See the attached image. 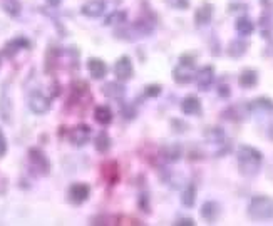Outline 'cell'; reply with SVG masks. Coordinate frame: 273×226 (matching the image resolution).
Masks as SVG:
<instances>
[{"label": "cell", "instance_id": "cell-12", "mask_svg": "<svg viewBox=\"0 0 273 226\" xmlns=\"http://www.w3.org/2000/svg\"><path fill=\"white\" fill-rule=\"evenodd\" d=\"M220 213H221L220 204L215 203V201H206V203L201 206V216L208 223H215V221L220 218Z\"/></svg>", "mask_w": 273, "mask_h": 226}, {"label": "cell", "instance_id": "cell-7", "mask_svg": "<svg viewBox=\"0 0 273 226\" xmlns=\"http://www.w3.org/2000/svg\"><path fill=\"white\" fill-rule=\"evenodd\" d=\"M69 138H71V143L79 146V148L86 146L89 143V139H91V128L87 124H77L76 128L71 129Z\"/></svg>", "mask_w": 273, "mask_h": 226}, {"label": "cell", "instance_id": "cell-30", "mask_svg": "<svg viewBox=\"0 0 273 226\" xmlns=\"http://www.w3.org/2000/svg\"><path fill=\"white\" fill-rule=\"evenodd\" d=\"M176 224H180V226H193V224H195V221H193L191 218H181V219H178Z\"/></svg>", "mask_w": 273, "mask_h": 226}, {"label": "cell", "instance_id": "cell-27", "mask_svg": "<svg viewBox=\"0 0 273 226\" xmlns=\"http://www.w3.org/2000/svg\"><path fill=\"white\" fill-rule=\"evenodd\" d=\"M126 20V14L124 12H112L109 17L106 19V25H112V24H119V22H124Z\"/></svg>", "mask_w": 273, "mask_h": 226}, {"label": "cell", "instance_id": "cell-26", "mask_svg": "<svg viewBox=\"0 0 273 226\" xmlns=\"http://www.w3.org/2000/svg\"><path fill=\"white\" fill-rule=\"evenodd\" d=\"M251 107L253 109H265V110H268V109H273V102L268 97H258V99H255L251 102Z\"/></svg>", "mask_w": 273, "mask_h": 226}, {"label": "cell", "instance_id": "cell-11", "mask_svg": "<svg viewBox=\"0 0 273 226\" xmlns=\"http://www.w3.org/2000/svg\"><path fill=\"white\" fill-rule=\"evenodd\" d=\"M181 110L186 116H200L201 114V102L196 95H186L181 102Z\"/></svg>", "mask_w": 273, "mask_h": 226}, {"label": "cell", "instance_id": "cell-19", "mask_svg": "<svg viewBox=\"0 0 273 226\" xmlns=\"http://www.w3.org/2000/svg\"><path fill=\"white\" fill-rule=\"evenodd\" d=\"M236 30H238V34H240V35L246 37V35L253 34V30H255V24H253L248 17H240L236 20Z\"/></svg>", "mask_w": 273, "mask_h": 226}, {"label": "cell", "instance_id": "cell-3", "mask_svg": "<svg viewBox=\"0 0 273 226\" xmlns=\"http://www.w3.org/2000/svg\"><path fill=\"white\" fill-rule=\"evenodd\" d=\"M29 161H31V166L39 174L46 176V174H49V171H51V163H49L47 156L44 154L41 149H37V148L29 149Z\"/></svg>", "mask_w": 273, "mask_h": 226}, {"label": "cell", "instance_id": "cell-18", "mask_svg": "<svg viewBox=\"0 0 273 226\" xmlns=\"http://www.w3.org/2000/svg\"><path fill=\"white\" fill-rule=\"evenodd\" d=\"M102 94L106 95V97L119 99V97H122V95H124V87L117 82H107V84H104Z\"/></svg>", "mask_w": 273, "mask_h": 226}, {"label": "cell", "instance_id": "cell-14", "mask_svg": "<svg viewBox=\"0 0 273 226\" xmlns=\"http://www.w3.org/2000/svg\"><path fill=\"white\" fill-rule=\"evenodd\" d=\"M29 47V40L24 39V37H17V39H12L11 42L6 44V47H4V54L7 55V57H14L19 50Z\"/></svg>", "mask_w": 273, "mask_h": 226}, {"label": "cell", "instance_id": "cell-4", "mask_svg": "<svg viewBox=\"0 0 273 226\" xmlns=\"http://www.w3.org/2000/svg\"><path fill=\"white\" fill-rule=\"evenodd\" d=\"M29 109L32 110L34 114H46L49 109H51V99L46 97L42 92H39V90H36V92H32L31 95H29Z\"/></svg>", "mask_w": 273, "mask_h": 226}, {"label": "cell", "instance_id": "cell-24", "mask_svg": "<svg viewBox=\"0 0 273 226\" xmlns=\"http://www.w3.org/2000/svg\"><path fill=\"white\" fill-rule=\"evenodd\" d=\"M246 50V44L241 42V40H235V42L230 44V49H228V54L231 55V57H240V55L245 54Z\"/></svg>", "mask_w": 273, "mask_h": 226}, {"label": "cell", "instance_id": "cell-5", "mask_svg": "<svg viewBox=\"0 0 273 226\" xmlns=\"http://www.w3.org/2000/svg\"><path fill=\"white\" fill-rule=\"evenodd\" d=\"M114 74L119 80H127L132 77L134 74V67H132V62L127 55H121L116 64H114Z\"/></svg>", "mask_w": 273, "mask_h": 226}, {"label": "cell", "instance_id": "cell-21", "mask_svg": "<svg viewBox=\"0 0 273 226\" xmlns=\"http://www.w3.org/2000/svg\"><path fill=\"white\" fill-rule=\"evenodd\" d=\"M211 15H213V9L211 5H203L196 10V15H195V20L198 22V25H205L211 20Z\"/></svg>", "mask_w": 273, "mask_h": 226}, {"label": "cell", "instance_id": "cell-15", "mask_svg": "<svg viewBox=\"0 0 273 226\" xmlns=\"http://www.w3.org/2000/svg\"><path fill=\"white\" fill-rule=\"evenodd\" d=\"M256 82H258V74H256V70H253V69L243 70V72L240 74V77H238V84H240L241 87H245V89L255 87Z\"/></svg>", "mask_w": 273, "mask_h": 226}, {"label": "cell", "instance_id": "cell-23", "mask_svg": "<svg viewBox=\"0 0 273 226\" xmlns=\"http://www.w3.org/2000/svg\"><path fill=\"white\" fill-rule=\"evenodd\" d=\"M2 2L4 10L11 15V17H17L21 14V2L19 0H0Z\"/></svg>", "mask_w": 273, "mask_h": 226}, {"label": "cell", "instance_id": "cell-8", "mask_svg": "<svg viewBox=\"0 0 273 226\" xmlns=\"http://www.w3.org/2000/svg\"><path fill=\"white\" fill-rule=\"evenodd\" d=\"M195 80H196L198 89H200V90H208V89L211 87L213 80H215V70H213L211 65H205V67H201L196 72Z\"/></svg>", "mask_w": 273, "mask_h": 226}, {"label": "cell", "instance_id": "cell-25", "mask_svg": "<svg viewBox=\"0 0 273 226\" xmlns=\"http://www.w3.org/2000/svg\"><path fill=\"white\" fill-rule=\"evenodd\" d=\"M165 158L168 161H171V163H175L181 158V148L178 144H173V146H168L165 149Z\"/></svg>", "mask_w": 273, "mask_h": 226}, {"label": "cell", "instance_id": "cell-10", "mask_svg": "<svg viewBox=\"0 0 273 226\" xmlns=\"http://www.w3.org/2000/svg\"><path fill=\"white\" fill-rule=\"evenodd\" d=\"M87 70H89V74H91V77L92 79H102L104 75L107 74V65L106 62H104L102 59H99V57H91L87 60Z\"/></svg>", "mask_w": 273, "mask_h": 226}, {"label": "cell", "instance_id": "cell-13", "mask_svg": "<svg viewBox=\"0 0 273 226\" xmlns=\"http://www.w3.org/2000/svg\"><path fill=\"white\" fill-rule=\"evenodd\" d=\"M193 65H186V64H181L173 70V79L176 80L178 84H188L193 80V70H191Z\"/></svg>", "mask_w": 273, "mask_h": 226}, {"label": "cell", "instance_id": "cell-9", "mask_svg": "<svg viewBox=\"0 0 273 226\" xmlns=\"http://www.w3.org/2000/svg\"><path fill=\"white\" fill-rule=\"evenodd\" d=\"M104 10H106V2L104 0H89L81 7V14L89 19H97L104 14Z\"/></svg>", "mask_w": 273, "mask_h": 226}, {"label": "cell", "instance_id": "cell-1", "mask_svg": "<svg viewBox=\"0 0 273 226\" xmlns=\"http://www.w3.org/2000/svg\"><path fill=\"white\" fill-rule=\"evenodd\" d=\"M236 161H238V169L243 176L250 178V176H255L258 173L263 161V154L258 149L251 148V146L243 144L238 148L236 153Z\"/></svg>", "mask_w": 273, "mask_h": 226}, {"label": "cell", "instance_id": "cell-2", "mask_svg": "<svg viewBox=\"0 0 273 226\" xmlns=\"http://www.w3.org/2000/svg\"><path fill=\"white\" fill-rule=\"evenodd\" d=\"M248 216L253 221H266L273 218V199L268 196H255L248 206Z\"/></svg>", "mask_w": 273, "mask_h": 226}, {"label": "cell", "instance_id": "cell-31", "mask_svg": "<svg viewBox=\"0 0 273 226\" xmlns=\"http://www.w3.org/2000/svg\"><path fill=\"white\" fill-rule=\"evenodd\" d=\"M61 2H62V0H47V4L51 5V7H59Z\"/></svg>", "mask_w": 273, "mask_h": 226}, {"label": "cell", "instance_id": "cell-16", "mask_svg": "<svg viewBox=\"0 0 273 226\" xmlns=\"http://www.w3.org/2000/svg\"><path fill=\"white\" fill-rule=\"evenodd\" d=\"M94 119L102 126L111 124L112 123V110L109 109L107 105H97V107L94 109Z\"/></svg>", "mask_w": 273, "mask_h": 226}, {"label": "cell", "instance_id": "cell-29", "mask_svg": "<svg viewBox=\"0 0 273 226\" xmlns=\"http://www.w3.org/2000/svg\"><path fill=\"white\" fill-rule=\"evenodd\" d=\"M7 149H9V146H7V138H6V134H4V131L0 129V159H2L4 156L7 154Z\"/></svg>", "mask_w": 273, "mask_h": 226}, {"label": "cell", "instance_id": "cell-20", "mask_svg": "<svg viewBox=\"0 0 273 226\" xmlns=\"http://www.w3.org/2000/svg\"><path fill=\"white\" fill-rule=\"evenodd\" d=\"M181 203L186 206V208H193L196 203V188L193 184H188L186 189L183 191L181 194Z\"/></svg>", "mask_w": 273, "mask_h": 226}, {"label": "cell", "instance_id": "cell-22", "mask_svg": "<svg viewBox=\"0 0 273 226\" xmlns=\"http://www.w3.org/2000/svg\"><path fill=\"white\" fill-rule=\"evenodd\" d=\"M94 146H96V149L99 151V153H107L109 148H111V138H109V134L106 133V131H101V133L97 134Z\"/></svg>", "mask_w": 273, "mask_h": 226}, {"label": "cell", "instance_id": "cell-17", "mask_svg": "<svg viewBox=\"0 0 273 226\" xmlns=\"http://www.w3.org/2000/svg\"><path fill=\"white\" fill-rule=\"evenodd\" d=\"M102 176L106 178V181L109 184H116L119 176H117V164L114 161H109L102 166Z\"/></svg>", "mask_w": 273, "mask_h": 226}, {"label": "cell", "instance_id": "cell-6", "mask_svg": "<svg viewBox=\"0 0 273 226\" xmlns=\"http://www.w3.org/2000/svg\"><path fill=\"white\" fill-rule=\"evenodd\" d=\"M89 194H91V188L86 183H74L69 188V199L72 201L74 204H82L89 199Z\"/></svg>", "mask_w": 273, "mask_h": 226}, {"label": "cell", "instance_id": "cell-28", "mask_svg": "<svg viewBox=\"0 0 273 226\" xmlns=\"http://www.w3.org/2000/svg\"><path fill=\"white\" fill-rule=\"evenodd\" d=\"M145 94L148 95V97H156V95H160V94H161V85H160V84H151V85H148L146 90H145Z\"/></svg>", "mask_w": 273, "mask_h": 226}]
</instances>
